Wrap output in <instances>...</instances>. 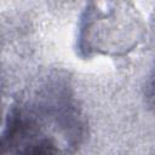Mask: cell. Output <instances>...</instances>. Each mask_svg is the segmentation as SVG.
I'll return each mask as SVG.
<instances>
[{"label":"cell","mask_w":155,"mask_h":155,"mask_svg":"<svg viewBox=\"0 0 155 155\" xmlns=\"http://www.w3.org/2000/svg\"><path fill=\"white\" fill-rule=\"evenodd\" d=\"M154 87H155V84H154Z\"/></svg>","instance_id":"cell-1"}]
</instances>
